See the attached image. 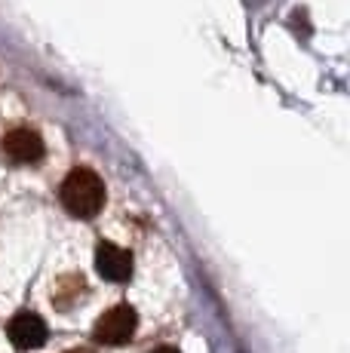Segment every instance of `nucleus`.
Returning a JSON list of instances; mask_svg holds the SVG:
<instances>
[{
    "label": "nucleus",
    "instance_id": "nucleus-1",
    "mask_svg": "<svg viewBox=\"0 0 350 353\" xmlns=\"http://www.w3.org/2000/svg\"><path fill=\"white\" fill-rule=\"evenodd\" d=\"M59 200L74 219H96L105 206V181L90 166H74L59 188Z\"/></svg>",
    "mask_w": 350,
    "mask_h": 353
},
{
    "label": "nucleus",
    "instance_id": "nucleus-2",
    "mask_svg": "<svg viewBox=\"0 0 350 353\" xmlns=\"http://www.w3.org/2000/svg\"><path fill=\"white\" fill-rule=\"evenodd\" d=\"M138 329V314L130 304H117V307L105 310L102 316L92 325V338L96 344H105V347H123V344L132 341Z\"/></svg>",
    "mask_w": 350,
    "mask_h": 353
},
{
    "label": "nucleus",
    "instance_id": "nucleus-3",
    "mask_svg": "<svg viewBox=\"0 0 350 353\" xmlns=\"http://www.w3.org/2000/svg\"><path fill=\"white\" fill-rule=\"evenodd\" d=\"M0 145H3L6 160L19 163V166H28V163H37L43 157V139H40L37 129H28V126L10 129Z\"/></svg>",
    "mask_w": 350,
    "mask_h": 353
},
{
    "label": "nucleus",
    "instance_id": "nucleus-4",
    "mask_svg": "<svg viewBox=\"0 0 350 353\" xmlns=\"http://www.w3.org/2000/svg\"><path fill=\"white\" fill-rule=\"evenodd\" d=\"M6 335H10V341L16 344L19 350H37L46 344V323L40 320L37 314H31V310H19L16 316L10 320L6 325Z\"/></svg>",
    "mask_w": 350,
    "mask_h": 353
},
{
    "label": "nucleus",
    "instance_id": "nucleus-5",
    "mask_svg": "<svg viewBox=\"0 0 350 353\" xmlns=\"http://www.w3.org/2000/svg\"><path fill=\"white\" fill-rule=\"evenodd\" d=\"M96 270L107 283H126L132 276V255L114 243H99L96 249Z\"/></svg>",
    "mask_w": 350,
    "mask_h": 353
},
{
    "label": "nucleus",
    "instance_id": "nucleus-6",
    "mask_svg": "<svg viewBox=\"0 0 350 353\" xmlns=\"http://www.w3.org/2000/svg\"><path fill=\"white\" fill-rule=\"evenodd\" d=\"M83 295H86V283H83V276H77V274L59 276L56 286H52V304H56L59 310H71Z\"/></svg>",
    "mask_w": 350,
    "mask_h": 353
},
{
    "label": "nucleus",
    "instance_id": "nucleus-7",
    "mask_svg": "<svg viewBox=\"0 0 350 353\" xmlns=\"http://www.w3.org/2000/svg\"><path fill=\"white\" fill-rule=\"evenodd\" d=\"M151 353H178L175 347H157V350H151Z\"/></svg>",
    "mask_w": 350,
    "mask_h": 353
},
{
    "label": "nucleus",
    "instance_id": "nucleus-8",
    "mask_svg": "<svg viewBox=\"0 0 350 353\" xmlns=\"http://www.w3.org/2000/svg\"><path fill=\"white\" fill-rule=\"evenodd\" d=\"M68 353H96V350H90V347H77V350H68Z\"/></svg>",
    "mask_w": 350,
    "mask_h": 353
}]
</instances>
